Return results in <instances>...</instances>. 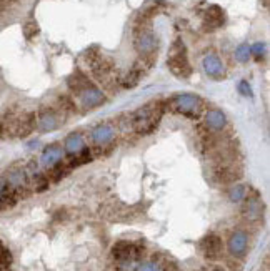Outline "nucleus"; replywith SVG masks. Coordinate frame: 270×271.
Listing matches in <instances>:
<instances>
[{
  "label": "nucleus",
  "mask_w": 270,
  "mask_h": 271,
  "mask_svg": "<svg viewBox=\"0 0 270 271\" xmlns=\"http://www.w3.org/2000/svg\"><path fill=\"white\" fill-rule=\"evenodd\" d=\"M165 112V101H152L143 105L142 108L130 113V123L132 128L140 135H149L157 128L159 122Z\"/></svg>",
  "instance_id": "f257e3e1"
},
{
  "label": "nucleus",
  "mask_w": 270,
  "mask_h": 271,
  "mask_svg": "<svg viewBox=\"0 0 270 271\" xmlns=\"http://www.w3.org/2000/svg\"><path fill=\"white\" fill-rule=\"evenodd\" d=\"M167 67L177 78H189L192 75V65L187 57V49L180 39H177L170 47Z\"/></svg>",
  "instance_id": "f03ea898"
},
{
  "label": "nucleus",
  "mask_w": 270,
  "mask_h": 271,
  "mask_svg": "<svg viewBox=\"0 0 270 271\" xmlns=\"http://www.w3.org/2000/svg\"><path fill=\"white\" fill-rule=\"evenodd\" d=\"M174 112L189 118H199L204 112V99L195 93H177L168 101Z\"/></svg>",
  "instance_id": "7ed1b4c3"
},
{
  "label": "nucleus",
  "mask_w": 270,
  "mask_h": 271,
  "mask_svg": "<svg viewBox=\"0 0 270 271\" xmlns=\"http://www.w3.org/2000/svg\"><path fill=\"white\" fill-rule=\"evenodd\" d=\"M134 47L140 58H154L159 49V39L154 30L145 24H138V27L134 32Z\"/></svg>",
  "instance_id": "20e7f679"
},
{
  "label": "nucleus",
  "mask_w": 270,
  "mask_h": 271,
  "mask_svg": "<svg viewBox=\"0 0 270 271\" xmlns=\"http://www.w3.org/2000/svg\"><path fill=\"white\" fill-rule=\"evenodd\" d=\"M62 110L52 108V107H44L37 113V128L44 133L54 132L57 130L62 123Z\"/></svg>",
  "instance_id": "39448f33"
},
{
  "label": "nucleus",
  "mask_w": 270,
  "mask_h": 271,
  "mask_svg": "<svg viewBox=\"0 0 270 271\" xmlns=\"http://www.w3.org/2000/svg\"><path fill=\"white\" fill-rule=\"evenodd\" d=\"M75 97H77L80 107L85 108V110L97 108V107H100V105H104L105 101H107V95H105V93L95 85H90V87L83 88V90L77 92L75 93Z\"/></svg>",
  "instance_id": "423d86ee"
},
{
  "label": "nucleus",
  "mask_w": 270,
  "mask_h": 271,
  "mask_svg": "<svg viewBox=\"0 0 270 271\" xmlns=\"http://www.w3.org/2000/svg\"><path fill=\"white\" fill-rule=\"evenodd\" d=\"M202 69L205 75L212 80H222L225 77V67H223L222 58L217 53H207L202 58Z\"/></svg>",
  "instance_id": "0eeeda50"
},
{
  "label": "nucleus",
  "mask_w": 270,
  "mask_h": 271,
  "mask_svg": "<svg viewBox=\"0 0 270 271\" xmlns=\"http://www.w3.org/2000/svg\"><path fill=\"white\" fill-rule=\"evenodd\" d=\"M90 138L97 147H107L110 145L115 138V128L110 123H100L92 128Z\"/></svg>",
  "instance_id": "6e6552de"
},
{
  "label": "nucleus",
  "mask_w": 270,
  "mask_h": 271,
  "mask_svg": "<svg viewBox=\"0 0 270 271\" xmlns=\"http://www.w3.org/2000/svg\"><path fill=\"white\" fill-rule=\"evenodd\" d=\"M64 148H62L58 143H50L49 147L44 148V151H42L40 155V165L44 168H47L50 170L52 167H55L58 162H62V158H64Z\"/></svg>",
  "instance_id": "1a4fd4ad"
},
{
  "label": "nucleus",
  "mask_w": 270,
  "mask_h": 271,
  "mask_svg": "<svg viewBox=\"0 0 270 271\" xmlns=\"http://www.w3.org/2000/svg\"><path fill=\"white\" fill-rule=\"evenodd\" d=\"M205 126L210 133H220L227 126V115L218 108H210L205 112Z\"/></svg>",
  "instance_id": "9d476101"
},
{
  "label": "nucleus",
  "mask_w": 270,
  "mask_h": 271,
  "mask_svg": "<svg viewBox=\"0 0 270 271\" xmlns=\"http://www.w3.org/2000/svg\"><path fill=\"white\" fill-rule=\"evenodd\" d=\"M248 246V236L245 231H235L229 238V251L234 256H242L247 251Z\"/></svg>",
  "instance_id": "9b49d317"
},
{
  "label": "nucleus",
  "mask_w": 270,
  "mask_h": 271,
  "mask_svg": "<svg viewBox=\"0 0 270 271\" xmlns=\"http://www.w3.org/2000/svg\"><path fill=\"white\" fill-rule=\"evenodd\" d=\"M205 22L209 25V28H218L225 24V12H223L222 7L218 5H210L207 8V14H205Z\"/></svg>",
  "instance_id": "f8f14e48"
},
{
  "label": "nucleus",
  "mask_w": 270,
  "mask_h": 271,
  "mask_svg": "<svg viewBox=\"0 0 270 271\" xmlns=\"http://www.w3.org/2000/svg\"><path fill=\"white\" fill-rule=\"evenodd\" d=\"M83 148H85V140H83L82 133L74 132V133H70L69 137L65 138L64 151H65V153H69L70 156L77 155L80 150H83Z\"/></svg>",
  "instance_id": "ddd939ff"
},
{
  "label": "nucleus",
  "mask_w": 270,
  "mask_h": 271,
  "mask_svg": "<svg viewBox=\"0 0 270 271\" xmlns=\"http://www.w3.org/2000/svg\"><path fill=\"white\" fill-rule=\"evenodd\" d=\"M200 248L205 253L207 258H217L222 249V241L217 235H209L207 238L202 240Z\"/></svg>",
  "instance_id": "4468645a"
},
{
  "label": "nucleus",
  "mask_w": 270,
  "mask_h": 271,
  "mask_svg": "<svg viewBox=\"0 0 270 271\" xmlns=\"http://www.w3.org/2000/svg\"><path fill=\"white\" fill-rule=\"evenodd\" d=\"M67 85L74 93H77L80 90H83V88L94 85V82H92L90 78H88V75L82 74V72H75V74H72L69 78H67Z\"/></svg>",
  "instance_id": "2eb2a0df"
},
{
  "label": "nucleus",
  "mask_w": 270,
  "mask_h": 271,
  "mask_svg": "<svg viewBox=\"0 0 270 271\" xmlns=\"http://www.w3.org/2000/svg\"><path fill=\"white\" fill-rule=\"evenodd\" d=\"M143 75V69L140 65H134L132 69L129 70V74H125L124 77L120 78V85L124 88H132L137 85L138 82H140Z\"/></svg>",
  "instance_id": "dca6fc26"
},
{
  "label": "nucleus",
  "mask_w": 270,
  "mask_h": 271,
  "mask_svg": "<svg viewBox=\"0 0 270 271\" xmlns=\"http://www.w3.org/2000/svg\"><path fill=\"white\" fill-rule=\"evenodd\" d=\"M132 255H134V248H132V245L127 243V241H119V243L113 246V256L119 261H129Z\"/></svg>",
  "instance_id": "f3484780"
},
{
  "label": "nucleus",
  "mask_w": 270,
  "mask_h": 271,
  "mask_svg": "<svg viewBox=\"0 0 270 271\" xmlns=\"http://www.w3.org/2000/svg\"><path fill=\"white\" fill-rule=\"evenodd\" d=\"M25 181H27V178H25V172L22 170V168H15V170L8 172L7 175V183L12 186V188H22V186L25 185Z\"/></svg>",
  "instance_id": "a211bd4d"
},
{
  "label": "nucleus",
  "mask_w": 270,
  "mask_h": 271,
  "mask_svg": "<svg viewBox=\"0 0 270 271\" xmlns=\"http://www.w3.org/2000/svg\"><path fill=\"white\" fill-rule=\"evenodd\" d=\"M262 210H264L262 203L257 200V198L255 200H248L247 206H245V215L248 220H257L262 217Z\"/></svg>",
  "instance_id": "6ab92c4d"
},
{
  "label": "nucleus",
  "mask_w": 270,
  "mask_h": 271,
  "mask_svg": "<svg viewBox=\"0 0 270 271\" xmlns=\"http://www.w3.org/2000/svg\"><path fill=\"white\" fill-rule=\"evenodd\" d=\"M235 60L240 62V63H247L248 60H250V45L248 44H240L237 49H235Z\"/></svg>",
  "instance_id": "aec40b11"
},
{
  "label": "nucleus",
  "mask_w": 270,
  "mask_h": 271,
  "mask_svg": "<svg viewBox=\"0 0 270 271\" xmlns=\"http://www.w3.org/2000/svg\"><path fill=\"white\" fill-rule=\"evenodd\" d=\"M245 195H247V188L243 185H240V183L234 185L229 190V198H230V201H234V203L242 201L243 198H245Z\"/></svg>",
  "instance_id": "412c9836"
},
{
  "label": "nucleus",
  "mask_w": 270,
  "mask_h": 271,
  "mask_svg": "<svg viewBox=\"0 0 270 271\" xmlns=\"http://www.w3.org/2000/svg\"><path fill=\"white\" fill-rule=\"evenodd\" d=\"M267 53V44L265 42H255L254 45H250V55L255 57V60H262Z\"/></svg>",
  "instance_id": "4be33fe9"
},
{
  "label": "nucleus",
  "mask_w": 270,
  "mask_h": 271,
  "mask_svg": "<svg viewBox=\"0 0 270 271\" xmlns=\"http://www.w3.org/2000/svg\"><path fill=\"white\" fill-rule=\"evenodd\" d=\"M24 33H25V37L30 40L39 33V27H37V24L33 22V20H28V22L24 25Z\"/></svg>",
  "instance_id": "5701e85b"
},
{
  "label": "nucleus",
  "mask_w": 270,
  "mask_h": 271,
  "mask_svg": "<svg viewBox=\"0 0 270 271\" xmlns=\"http://www.w3.org/2000/svg\"><path fill=\"white\" fill-rule=\"evenodd\" d=\"M237 88H239V93L242 97H254V92H252V87H250V83L247 82V80H240L239 82V85H237Z\"/></svg>",
  "instance_id": "b1692460"
},
{
  "label": "nucleus",
  "mask_w": 270,
  "mask_h": 271,
  "mask_svg": "<svg viewBox=\"0 0 270 271\" xmlns=\"http://www.w3.org/2000/svg\"><path fill=\"white\" fill-rule=\"evenodd\" d=\"M138 271H159V265L154 263V261H147V263H142L138 266Z\"/></svg>",
  "instance_id": "393cba45"
},
{
  "label": "nucleus",
  "mask_w": 270,
  "mask_h": 271,
  "mask_svg": "<svg viewBox=\"0 0 270 271\" xmlns=\"http://www.w3.org/2000/svg\"><path fill=\"white\" fill-rule=\"evenodd\" d=\"M3 132H5V123H3V122L0 120V137L3 135Z\"/></svg>",
  "instance_id": "a878e982"
},
{
  "label": "nucleus",
  "mask_w": 270,
  "mask_h": 271,
  "mask_svg": "<svg viewBox=\"0 0 270 271\" xmlns=\"http://www.w3.org/2000/svg\"><path fill=\"white\" fill-rule=\"evenodd\" d=\"M3 192H5V185H3V181L0 180V197L3 195Z\"/></svg>",
  "instance_id": "bb28decb"
}]
</instances>
